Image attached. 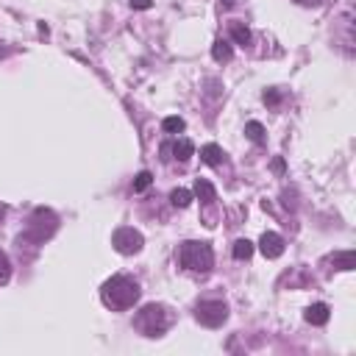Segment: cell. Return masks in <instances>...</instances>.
Instances as JSON below:
<instances>
[{
    "label": "cell",
    "mask_w": 356,
    "mask_h": 356,
    "mask_svg": "<svg viewBox=\"0 0 356 356\" xmlns=\"http://www.w3.org/2000/svg\"><path fill=\"white\" fill-rule=\"evenodd\" d=\"M250 253H253V245L248 239H236L234 242V259H250Z\"/></svg>",
    "instance_id": "14"
},
{
    "label": "cell",
    "mask_w": 356,
    "mask_h": 356,
    "mask_svg": "<svg viewBox=\"0 0 356 356\" xmlns=\"http://www.w3.org/2000/svg\"><path fill=\"white\" fill-rule=\"evenodd\" d=\"M211 56H214L217 61H228V58H231V44H228L225 39H217L214 47H211Z\"/></svg>",
    "instance_id": "13"
},
{
    "label": "cell",
    "mask_w": 356,
    "mask_h": 356,
    "mask_svg": "<svg viewBox=\"0 0 356 356\" xmlns=\"http://www.w3.org/2000/svg\"><path fill=\"white\" fill-rule=\"evenodd\" d=\"M164 159H178V161H189V156L195 153V145L189 139H170L167 145H161Z\"/></svg>",
    "instance_id": "7"
},
{
    "label": "cell",
    "mask_w": 356,
    "mask_h": 356,
    "mask_svg": "<svg viewBox=\"0 0 356 356\" xmlns=\"http://www.w3.org/2000/svg\"><path fill=\"white\" fill-rule=\"evenodd\" d=\"M331 261L337 264V270H353V253H350V250H342V253H337Z\"/></svg>",
    "instance_id": "15"
},
{
    "label": "cell",
    "mask_w": 356,
    "mask_h": 356,
    "mask_svg": "<svg viewBox=\"0 0 356 356\" xmlns=\"http://www.w3.org/2000/svg\"><path fill=\"white\" fill-rule=\"evenodd\" d=\"M56 214L50 209H36L28 220V228L25 234L19 236V245H42L53 231H56Z\"/></svg>",
    "instance_id": "4"
},
{
    "label": "cell",
    "mask_w": 356,
    "mask_h": 356,
    "mask_svg": "<svg viewBox=\"0 0 356 356\" xmlns=\"http://www.w3.org/2000/svg\"><path fill=\"white\" fill-rule=\"evenodd\" d=\"M170 200H172V206H189L192 203V195L186 192V189H172V195H170Z\"/></svg>",
    "instance_id": "16"
},
{
    "label": "cell",
    "mask_w": 356,
    "mask_h": 356,
    "mask_svg": "<svg viewBox=\"0 0 356 356\" xmlns=\"http://www.w3.org/2000/svg\"><path fill=\"white\" fill-rule=\"evenodd\" d=\"M328 306L325 303H312L309 309H306V320L312 323V325H325L328 323Z\"/></svg>",
    "instance_id": "9"
},
{
    "label": "cell",
    "mask_w": 356,
    "mask_h": 356,
    "mask_svg": "<svg viewBox=\"0 0 356 356\" xmlns=\"http://www.w3.org/2000/svg\"><path fill=\"white\" fill-rule=\"evenodd\" d=\"M142 234L139 231H134V228H117L114 231V236H111V245L120 250V253H125V256H131V253H136L139 248H142Z\"/></svg>",
    "instance_id": "6"
},
{
    "label": "cell",
    "mask_w": 356,
    "mask_h": 356,
    "mask_svg": "<svg viewBox=\"0 0 356 356\" xmlns=\"http://www.w3.org/2000/svg\"><path fill=\"white\" fill-rule=\"evenodd\" d=\"M100 298L108 309L114 312H122V309H131L136 300H139V284L131 278V275H111L103 286H100Z\"/></svg>",
    "instance_id": "1"
},
{
    "label": "cell",
    "mask_w": 356,
    "mask_h": 356,
    "mask_svg": "<svg viewBox=\"0 0 356 356\" xmlns=\"http://www.w3.org/2000/svg\"><path fill=\"white\" fill-rule=\"evenodd\" d=\"M161 128H164L167 134H178V131H184V120H181V117H167V120L161 122Z\"/></svg>",
    "instance_id": "18"
},
{
    "label": "cell",
    "mask_w": 356,
    "mask_h": 356,
    "mask_svg": "<svg viewBox=\"0 0 356 356\" xmlns=\"http://www.w3.org/2000/svg\"><path fill=\"white\" fill-rule=\"evenodd\" d=\"M222 147H217V145H206V147H200V159L206 161V164H211V167H217V164H222Z\"/></svg>",
    "instance_id": "11"
},
{
    "label": "cell",
    "mask_w": 356,
    "mask_h": 356,
    "mask_svg": "<svg viewBox=\"0 0 356 356\" xmlns=\"http://www.w3.org/2000/svg\"><path fill=\"white\" fill-rule=\"evenodd\" d=\"M172 323H175V314H172L167 306H161V303H147V306H142L139 314H136V320H134V325H136L145 337H161V334H167V331L172 328Z\"/></svg>",
    "instance_id": "2"
},
{
    "label": "cell",
    "mask_w": 356,
    "mask_h": 356,
    "mask_svg": "<svg viewBox=\"0 0 356 356\" xmlns=\"http://www.w3.org/2000/svg\"><path fill=\"white\" fill-rule=\"evenodd\" d=\"M245 131H248V136H250L253 142H264V128H261V122H256V120H250Z\"/></svg>",
    "instance_id": "17"
},
{
    "label": "cell",
    "mask_w": 356,
    "mask_h": 356,
    "mask_svg": "<svg viewBox=\"0 0 356 356\" xmlns=\"http://www.w3.org/2000/svg\"><path fill=\"white\" fill-rule=\"evenodd\" d=\"M147 186H150V172H139L136 181H134V189L142 192V189H147Z\"/></svg>",
    "instance_id": "20"
},
{
    "label": "cell",
    "mask_w": 356,
    "mask_h": 356,
    "mask_svg": "<svg viewBox=\"0 0 356 356\" xmlns=\"http://www.w3.org/2000/svg\"><path fill=\"white\" fill-rule=\"evenodd\" d=\"M3 214H6V209H3V203H0V220H3Z\"/></svg>",
    "instance_id": "23"
},
{
    "label": "cell",
    "mask_w": 356,
    "mask_h": 356,
    "mask_svg": "<svg viewBox=\"0 0 356 356\" xmlns=\"http://www.w3.org/2000/svg\"><path fill=\"white\" fill-rule=\"evenodd\" d=\"M195 195L206 203V206H214V200H217V195H214V186L206 181V178H197V184H195Z\"/></svg>",
    "instance_id": "10"
},
{
    "label": "cell",
    "mask_w": 356,
    "mask_h": 356,
    "mask_svg": "<svg viewBox=\"0 0 356 356\" xmlns=\"http://www.w3.org/2000/svg\"><path fill=\"white\" fill-rule=\"evenodd\" d=\"M8 278H11V261H8V256L0 250V286H3Z\"/></svg>",
    "instance_id": "19"
},
{
    "label": "cell",
    "mask_w": 356,
    "mask_h": 356,
    "mask_svg": "<svg viewBox=\"0 0 356 356\" xmlns=\"http://www.w3.org/2000/svg\"><path fill=\"white\" fill-rule=\"evenodd\" d=\"M131 6H134V8H147L150 0H131Z\"/></svg>",
    "instance_id": "21"
},
{
    "label": "cell",
    "mask_w": 356,
    "mask_h": 356,
    "mask_svg": "<svg viewBox=\"0 0 356 356\" xmlns=\"http://www.w3.org/2000/svg\"><path fill=\"white\" fill-rule=\"evenodd\" d=\"M0 53H3V50H0Z\"/></svg>",
    "instance_id": "24"
},
{
    "label": "cell",
    "mask_w": 356,
    "mask_h": 356,
    "mask_svg": "<svg viewBox=\"0 0 356 356\" xmlns=\"http://www.w3.org/2000/svg\"><path fill=\"white\" fill-rule=\"evenodd\" d=\"M195 317H197V323H203L206 328H217V325L225 323L228 306H225L222 300H200V303L195 306Z\"/></svg>",
    "instance_id": "5"
},
{
    "label": "cell",
    "mask_w": 356,
    "mask_h": 356,
    "mask_svg": "<svg viewBox=\"0 0 356 356\" xmlns=\"http://www.w3.org/2000/svg\"><path fill=\"white\" fill-rule=\"evenodd\" d=\"M259 248H261V253H264L267 259H278V256L284 253V239H281L275 231H267V234H261Z\"/></svg>",
    "instance_id": "8"
},
{
    "label": "cell",
    "mask_w": 356,
    "mask_h": 356,
    "mask_svg": "<svg viewBox=\"0 0 356 356\" xmlns=\"http://www.w3.org/2000/svg\"><path fill=\"white\" fill-rule=\"evenodd\" d=\"M298 3H300V6H320L323 0H298Z\"/></svg>",
    "instance_id": "22"
},
{
    "label": "cell",
    "mask_w": 356,
    "mask_h": 356,
    "mask_svg": "<svg viewBox=\"0 0 356 356\" xmlns=\"http://www.w3.org/2000/svg\"><path fill=\"white\" fill-rule=\"evenodd\" d=\"M178 261L189 273H209L214 264V253L209 242H184L178 248Z\"/></svg>",
    "instance_id": "3"
},
{
    "label": "cell",
    "mask_w": 356,
    "mask_h": 356,
    "mask_svg": "<svg viewBox=\"0 0 356 356\" xmlns=\"http://www.w3.org/2000/svg\"><path fill=\"white\" fill-rule=\"evenodd\" d=\"M228 33H231V39H234L236 44H248V42H250V31H248L242 22H236V19L228 22Z\"/></svg>",
    "instance_id": "12"
}]
</instances>
